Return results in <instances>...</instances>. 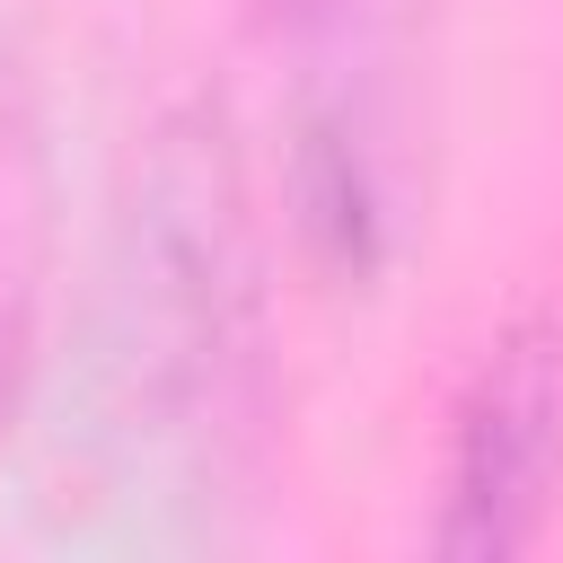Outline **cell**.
Wrapping results in <instances>:
<instances>
[{
    "instance_id": "1",
    "label": "cell",
    "mask_w": 563,
    "mask_h": 563,
    "mask_svg": "<svg viewBox=\"0 0 563 563\" xmlns=\"http://www.w3.org/2000/svg\"><path fill=\"white\" fill-rule=\"evenodd\" d=\"M563 466V352L554 334L519 325L484 352L466 413H457V466H449V554H510L528 545L545 493Z\"/></svg>"
}]
</instances>
